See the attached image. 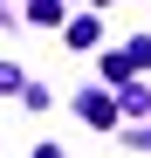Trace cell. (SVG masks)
Returning <instances> with one entry per match:
<instances>
[{
	"label": "cell",
	"instance_id": "cell-1",
	"mask_svg": "<svg viewBox=\"0 0 151 158\" xmlns=\"http://www.w3.org/2000/svg\"><path fill=\"white\" fill-rule=\"evenodd\" d=\"M137 69H151V35H131L117 55H103V76H110V83H124V76H137Z\"/></svg>",
	"mask_w": 151,
	"mask_h": 158
},
{
	"label": "cell",
	"instance_id": "cell-2",
	"mask_svg": "<svg viewBox=\"0 0 151 158\" xmlns=\"http://www.w3.org/2000/svg\"><path fill=\"white\" fill-rule=\"evenodd\" d=\"M76 110H83V124H96V131H110V124H117V103H110L103 89H89V96H76Z\"/></svg>",
	"mask_w": 151,
	"mask_h": 158
},
{
	"label": "cell",
	"instance_id": "cell-3",
	"mask_svg": "<svg viewBox=\"0 0 151 158\" xmlns=\"http://www.w3.org/2000/svg\"><path fill=\"white\" fill-rule=\"evenodd\" d=\"M0 89H21V69L14 62H0Z\"/></svg>",
	"mask_w": 151,
	"mask_h": 158
},
{
	"label": "cell",
	"instance_id": "cell-4",
	"mask_svg": "<svg viewBox=\"0 0 151 158\" xmlns=\"http://www.w3.org/2000/svg\"><path fill=\"white\" fill-rule=\"evenodd\" d=\"M35 158H62V144H41V151H35Z\"/></svg>",
	"mask_w": 151,
	"mask_h": 158
},
{
	"label": "cell",
	"instance_id": "cell-5",
	"mask_svg": "<svg viewBox=\"0 0 151 158\" xmlns=\"http://www.w3.org/2000/svg\"><path fill=\"white\" fill-rule=\"evenodd\" d=\"M137 144H144V151H151V131H137Z\"/></svg>",
	"mask_w": 151,
	"mask_h": 158
}]
</instances>
